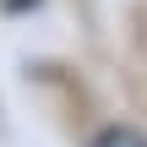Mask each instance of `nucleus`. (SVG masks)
Instances as JSON below:
<instances>
[{"mask_svg":"<svg viewBox=\"0 0 147 147\" xmlns=\"http://www.w3.org/2000/svg\"><path fill=\"white\" fill-rule=\"evenodd\" d=\"M93 147H147V131H136V125H109V131L93 136Z\"/></svg>","mask_w":147,"mask_h":147,"instance_id":"1","label":"nucleus"}]
</instances>
